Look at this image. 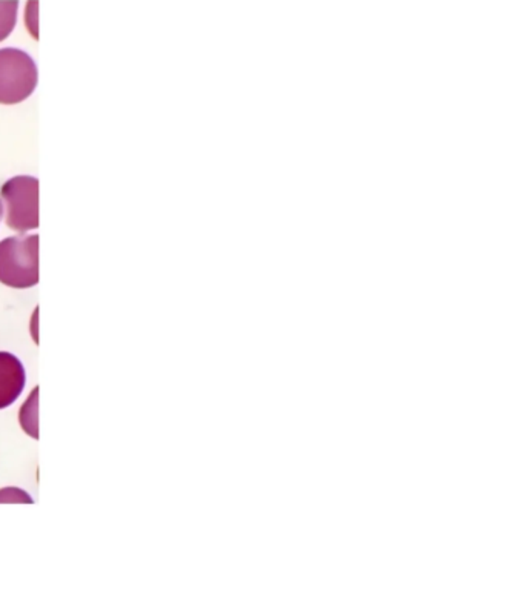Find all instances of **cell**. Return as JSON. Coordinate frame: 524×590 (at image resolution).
<instances>
[{
	"label": "cell",
	"mask_w": 524,
	"mask_h": 590,
	"mask_svg": "<svg viewBox=\"0 0 524 590\" xmlns=\"http://www.w3.org/2000/svg\"><path fill=\"white\" fill-rule=\"evenodd\" d=\"M39 235H16L0 242V283L25 289L39 283Z\"/></svg>",
	"instance_id": "1"
},
{
	"label": "cell",
	"mask_w": 524,
	"mask_h": 590,
	"mask_svg": "<svg viewBox=\"0 0 524 590\" xmlns=\"http://www.w3.org/2000/svg\"><path fill=\"white\" fill-rule=\"evenodd\" d=\"M0 212L6 225L26 233L39 228V179L33 175H16L0 189Z\"/></svg>",
	"instance_id": "2"
},
{
	"label": "cell",
	"mask_w": 524,
	"mask_h": 590,
	"mask_svg": "<svg viewBox=\"0 0 524 590\" xmlns=\"http://www.w3.org/2000/svg\"><path fill=\"white\" fill-rule=\"evenodd\" d=\"M37 67L28 52L18 48L0 50V104L14 105L33 94Z\"/></svg>",
	"instance_id": "3"
},
{
	"label": "cell",
	"mask_w": 524,
	"mask_h": 590,
	"mask_svg": "<svg viewBox=\"0 0 524 590\" xmlns=\"http://www.w3.org/2000/svg\"><path fill=\"white\" fill-rule=\"evenodd\" d=\"M25 369L13 354L0 352V409L11 406L25 387Z\"/></svg>",
	"instance_id": "4"
},
{
	"label": "cell",
	"mask_w": 524,
	"mask_h": 590,
	"mask_svg": "<svg viewBox=\"0 0 524 590\" xmlns=\"http://www.w3.org/2000/svg\"><path fill=\"white\" fill-rule=\"evenodd\" d=\"M37 395H39V387L31 392L30 399L25 401L21 409V424L23 430L31 435L33 438H39V412H37Z\"/></svg>",
	"instance_id": "5"
},
{
	"label": "cell",
	"mask_w": 524,
	"mask_h": 590,
	"mask_svg": "<svg viewBox=\"0 0 524 590\" xmlns=\"http://www.w3.org/2000/svg\"><path fill=\"white\" fill-rule=\"evenodd\" d=\"M18 0H0V42L13 33L17 23Z\"/></svg>",
	"instance_id": "6"
},
{
	"label": "cell",
	"mask_w": 524,
	"mask_h": 590,
	"mask_svg": "<svg viewBox=\"0 0 524 590\" xmlns=\"http://www.w3.org/2000/svg\"><path fill=\"white\" fill-rule=\"evenodd\" d=\"M25 25L34 39H39V2L28 0L25 6Z\"/></svg>",
	"instance_id": "7"
},
{
	"label": "cell",
	"mask_w": 524,
	"mask_h": 590,
	"mask_svg": "<svg viewBox=\"0 0 524 590\" xmlns=\"http://www.w3.org/2000/svg\"><path fill=\"white\" fill-rule=\"evenodd\" d=\"M0 501L2 503H33L31 496L28 495L26 492H23L22 489H17V487H6L0 491Z\"/></svg>",
	"instance_id": "8"
},
{
	"label": "cell",
	"mask_w": 524,
	"mask_h": 590,
	"mask_svg": "<svg viewBox=\"0 0 524 590\" xmlns=\"http://www.w3.org/2000/svg\"><path fill=\"white\" fill-rule=\"evenodd\" d=\"M0 214H2V212H0Z\"/></svg>",
	"instance_id": "9"
}]
</instances>
